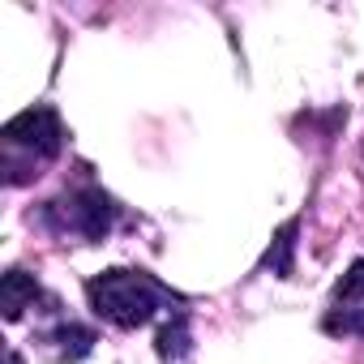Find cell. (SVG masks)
I'll list each match as a JSON object with an SVG mask.
<instances>
[{
    "instance_id": "52a82bcc",
    "label": "cell",
    "mask_w": 364,
    "mask_h": 364,
    "mask_svg": "<svg viewBox=\"0 0 364 364\" xmlns=\"http://www.w3.org/2000/svg\"><path fill=\"white\" fill-rule=\"evenodd\" d=\"M189 355V317L185 309H176L171 321L159 330V360H185Z\"/></svg>"
},
{
    "instance_id": "ba28073f",
    "label": "cell",
    "mask_w": 364,
    "mask_h": 364,
    "mask_svg": "<svg viewBox=\"0 0 364 364\" xmlns=\"http://www.w3.org/2000/svg\"><path fill=\"white\" fill-rule=\"evenodd\" d=\"M321 330L326 334H360L364 338V304H334L321 317Z\"/></svg>"
},
{
    "instance_id": "9c48e42d",
    "label": "cell",
    "mask_w": 364,
    "mask_h": 364,
    "mask_svg": "<svg viewBox=\"0 0 364 364\" xmlns=\"http://www.w3.org/2000/svg\"><path fill=\"white\" fill-rule=\"evenodd\" d=\"M334 304H364V257L351 262V270L334 287Z\"/></svg>"
},
{
    "instance_id": "5b68a950",
    "label": "cell",
    "mask_w": 364,
    "mask_h": 364,
    "mask_svg": "<svg viewBox=\"0 0 364 364\" xmlns=\"http://www.w3.org/2000/svg\"><path fill=\"white\" fill-rule=\"evenodd\" d=\"M43 343H56L52 347V360H82L95 347V330L90 326H77V321H60L52 334H43Z\"/></svg>"
},
{
    "instance_id": "6da1fadb",
    "label": "cell",
    "mask_w": 364,
    "mask_h": 364,
    "mask_svg": "<svg viewBox=\"0 0 364 364\" xmlns=\"http://www.w3.org/2000/svg\"><path fill=\"white\" fill-rule=\"evenodd\" d=\"M86 300L116 330H137V326L154 321V313L167 309V304H176L180 296H171L146 270H120L116 266V270H103V274H90L86 279Z\"/></svg>"
},
{
    "instance_id": "277c9868",
    "label": "cell",
    "mask_w": 364,
    "mask_h": 364,
    "mask_svg": "<svg viewBox=\"0 0 364 364\" xmlns=\"http://www.w3.org/2000/svg\"><path fill=\"white\" fill-rule=\"evenodd\" d=\"M39 300H48V296H43V287H39L35 274L9 270L5 279H0V309H5V321H18V317H22L26 309H35Z\"/></svg>"
},
{
    "instance_id": "3957f363",
    "label": "cell",
    "mask_w": 364,
    "mask_h": 364,
    "mask_svg": "<svg viewBox=\"0 0 364 364\" xmlns=\"http://www.w3.org/2000/svg\"><path fill=\"white\" fill-rule=\"evenodd\" d=\"M43 223H48L56 236H82L86 245H95V240H103V236L112 232V223H116V202H112L103 189L86 185V189H73V193L48 202V206H43Z\"/></svg>"
},
{
    "instance_id": "8992f818",
    "label": "cell",
    "mask_w": 364,
    "mask_h": 364,
    "mask_svg": "<svg viewBox=\"0 0 364 364\" xmlns=\"http://www.w3.org/2000/svg\"><path fill=\"white\" fill-rule=\"evenodd\" d=\"M296 232H300V219L283 223V232L274 236L270 253L262 257V266H266V270H274L279 279H291V270H296V262H291V253H296Z\"/></svg>"
},
{
    "instance_id": "7a4b0ae2",
    "label": "cell",
    "mask_w": 364,
    "mask_h": 364,
    "mask_svg": "<svg viewBox=\"0 0 364 364\" xmlns=\"http://www.w3.org/2000/svg\"><path fill=\"white\" fill-rule=\"evenodd\" d=\"M60 150H65V124H60L56 107H48V103L26 107L22 116H14L5 124V159L26 154V180L39 176L35 167L60 159Z\"/></svg>"
}]
</instances>
